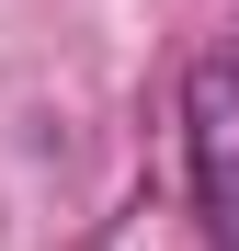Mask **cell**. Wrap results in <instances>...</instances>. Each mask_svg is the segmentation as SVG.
I'll use <instances>...</instances> for the list:
<instances>
[{
    "mask_svg": "<svg viewBox=\"0 0 239 251\" xmlns=\"http://www.w3.org/2000/svg\"><path fill=\"white\" fill-rule=\"evenodd\" d=\"M182 149H194V205L205 240L239 251V57H205L182 80Z\"/></svg>",
    "mask_w": 239,
    "mask_h": 251,
    "instance_id": "1",
    "label": "cell"
}]
</instances>
